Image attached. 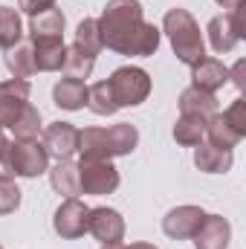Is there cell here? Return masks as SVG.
I'll return each mask as SVG.
<instances>
[{"instance_id": "6da1fadb", "label": "cell", "mask_w": 246, "mask_h": 249, "mask_svg": "<svg viewBox=\"0 0 246 249\" xmlns=\"http://www.w3.org/2000/svg\"><path fill=\"white\" fill-rule=\"evenodd\" d=\"M96 23H99L102 47L119 55L148 58L159 50L162 32L145 20V9L139 0H107Z\"/></svg>"}, {"instance_id": "7a4b0ae2", "label": "cell", "mask_w": 246, "mask_h": 249, "mask_svg": "<svg viewBox=\"0 0 246 249\" xmlns=\"http://www.w3.org/2000/svg\"><path fill=\"white\" fill-rule=\"evenodd\" d=\"M162 32L168 35V44L180 64L194 67L197 61L206 58V41H203L200 23L194 20V15L188 9H183V6L168 9L162 18Z\"/></svg>"}, {"instance_id": "3957f363", "label": "cell", "mask_w": 246, "mask_h": 249, "mask_svg": "<svg viewBox=\"0 0 246 249\" xmlns=\"http://www.w3.org/2000/svg\"><path fill=\"white\" fill-rule=\"evenodd\" d=\"M47 171H50V154L38 139H29V142L15 139L9 145V157H6V168H3L6 177L32 180V177L47 174Z\"/></svg>"}, {"instance_id": "277c9868", "label": "cell", "mask_w": 246, "mask_h": 249, "mask_svg": "<svg viewBox=\"0 0 246 249\" xmlns=\"http://www.w3.org/2000/svg\"><path fill=\"white\" fill-rule=\"evenodd\" d=\"M107 84H110V93H113L119 110L122 107H139L142 102H148L151 87H154L151 75L142 67H133V64H124L119 70H113Z\"/></svg>"}, {"instance_id": "5b68a950", "label": "cell", "mask_w": 246, "mask_h": 249, "mask_svg": "<svg viewBox=\"0 0 246 249\" xmlns=\"http://www.w3.org/2000/svg\"><path fill=\"white\" fill-rule=\"evenodd\" d=\"M119 183H122V174L113 165V160H78L81 194L105 197V194H113L119 188Z\"/></svg>"}, {"instance_id": "8992f818", "label": "cell", "mask_w": 246, "mask_h": 249, "mask_svg": "<svg viewBox=\"0 0 246 249\" xmlns=\"http://www.w3.org/2000/svg\"><path fill=\"white\" fill-rule=\"evenodd\" d=\"M206 35H209V44L217 55H226L232 53L241 38H244V6L235 9V12H226V15H214L206 26Z\"/></svg>"}, {"instance_id": "52a82bcc", "label": "cell", "mask_w": 246, "mask_h": 249, "mask_svg": "<svg viewBox=\"0 0 246 249\" xmlns=\"http://www.w3.org/2000/svg\"><path fill=\"white\" fill-rule=\"evenodd\" d=\"M87 214H90V206L78 197H64V203L55 209L53 214V229L55 235L64 241H75L87 232Z\"/></svg>"}, {"instance_id": "ba28073f", "label": "cell", "mask_w": 246, "mask_h": 249, "mask_svg": "<svg viewBox=\"0 0 246 249\" xmlns=\"http://www.w3.org/2000/svg\"><path fill=\"white\" fill-rule=\"evenodd\" d=\"M29 93H32V87H29V81L26 78H6V81H0V127L6 130H12L15 122L20 119V113H23V107L29 105Z\"/></svg>"}, {"instance_id": "9c48e42d", "label": "cell", "mask_w": 246, "mask_h": 249, "mask_svg": "<svg viewBox=\"0 0 246 249\" xmlns=\"http://www.w3.org/2000/svg\"><path fill=\"white\" fill-rule=\"evenodd\" d=\"M206 209L203 206H174L165 217H162V232L171 238V241H191L200 229V223L206 220Z\"/></svg>"}, {"instance_id": "30bf717a", "label": "cell", "mask_w": 246, "mask_h": 249, "mask_svg": "<svg viewBox=\"0 0 246 249\" xmlns=\"http://www.w3.org/2000/svg\"><path fill=\"white\" fill-rule=\"evenodd\" d=\"M41 145L55 160H72L78 154V127L72 122H50L41 130Z\"/></svg>"}, {"instance_id": "8fae6325", "label": "cell", "mask_w": 246, "mask_h": 249, "mask_svg": "<svg viewBox=\"0 0 246 249\" xmlns=\"http://www.w3.org/2000/svg\"><path fill=\"white\" fill-rule=\"evenodd\" d=\"M87 232L99 244H119L124 241V217L110 206H96L87 214Z\"/></svg>"}, {"instance_id": "7c38bea8", "label": "cell", "mask_w": 246, "mask_h": 249, "mask_svg": "<svg viewBox=\"0 0 246 249\" xmlns=\"http://www.w3.org/2000/svg\"><path fill=\"white\" fill-rule=\"evenodd\" d=\"M191 84L197 90H206V93L217 96V90H223L229 84V67L220 58H209L206 55L203 61H197L191 67Z\"/></svg>"}, {"instance_id": "4fadbf2b", "label": "cell", "mask_w": 246, "mask_h": 249, "mask_svg": "<svg viewBox=\"0 0 246 249\" xmlns=\"http://www.w3.org/2000/svg\"><path fill=\"white\" fill-rule=\"evenodd\" d=\"M191 241H194V249H229L232 226L223 214H206V220L200 223Z\"/></svg>"}, {"instance_id": "5bb4252c", "label": "cell", "mask_w": 246, "mask_h": 249, "mask_svg": "<svg viewBox=\"0 0 246 249\" xmlns=\"http://www.w3.org/2000/svg\"><path fill=\"white\" fill-rule=\"evenodd\" d=\"M67 18L61 9H47L29 18V41H64Z\"/></svg>"}, {"instance_id": "9a60e30c", "label": "cell", "mask_w": 246, "mask_h": 249, "mask_svg": "<svg viewBox=\"0 0 246 249\" xmlns=\"http://www.w3.org/2000/svg\"><path fill=\"white\" fill-rule=\"evenodd\" d=\"M177 105H180V113L200 116V119H209V116H214V113L220 110L217 96H214V93H206V90H197L194 84H188L183 93H180Z\"/></svg>"}, {"instance_id": "2e32d148", "label": "cell", "mask_w": 246, "mask_h": 249, "mask_svg": "<svg viewBox=\"0 0 246 249\" xmlns=\"http://www.w3.org/2000/svg\"><path fill=\"white\" fill-rule=\"evenodd\" d=\"M232 162H235L232 151L217 148V145H211V142H200V145L194 148V165H197L203 174H226V171L232 168Z\"/></svg>"}, {"instance_id": "e0dca14e", "label": "cell", "mask_w": 246, "mask_h": 249, "mask_svg": "<svg viewBox=\"0 0 246 249\" xmlns=\"http://www.w3.org/2000/svg\"><path fill=\"white\" fill-rule=\"evenodd\" d=\"M53 105L61 107V110H70V113L87 107V81L61 78V81L53 87Z\"/></svg>"}, {"instance_id": "ac0fdd59", "label": "cell", "mask_w": 246, "mask_h": 249, "mask_svg": "<svg viewBox=\"0 0 246 249\" xmlns=\"http://www.w3.org/2000/svg\"><path fill=\"white\" fill-rule=\"evenodd\" d=\"M3 64H6V70L12 72V78H32L38 70H35V53H32V44H29V38H23L20 44H15L12 50H6V55H3Z\"/></svg>"}, {"instance_id": "d6986e66", "label": "cell", "mask_w": 246, "mask_h": 249, "mask_svg": "<svg viewBox=\"0 0 246 249\" xmlns=\"http://www.w3.org/2000/svg\"><path fill=\"white\" fill-rule=\"evenodd\" d=\"M35 53V70L38 72H58L64 67L67 44L64 41H29Z\"/></svg>"}, {"instance_id": "ffe728a7", "label": "cell", "mask_w": 246, "mask_h": 249, "mask_svg": "<svg viewBox=\"0 0 246 249\" xmlns=\"http://www.w3.org/2000/svg\"><path fill=\"white\" fill-rule=\"evenodd\" d=\"M50 186L64 197H78L81 186H78V162L72 160H55V165L50 168Z\"/></svg>"}, {"instance_id": "44dd1931", "label": "cell", "mask_w": 246, "mask_h": 249, "mask_svg": "<svg viewBox=\"0 0 246 249\" xmlns=\"http://www.w3.org/2000/svg\"><path fill=\"white\" fill-rule=\"evenodd\" d=\"M105 130H107L110 157H127V154H133V151H136V145H139V130H136V124L119 122V124L105 127Z\"/></svg>"}, {"instance_id": "7402d4cb", "label": "cell", "mask_w": 246, "mask_h": 249, "mask_svg": "<svg viewBox=\"0 0 246 249\" xmlns=\"http://www.w3.org/2000/svg\"><path fill=\"white\" fill-rule=\"evenodd\" d=\"M203 139H206V119L180 113V119L174 122V142L183 148H197Z\"/></svg>"}, {"instance_id": "603a6c76", "label": "cell", "mask_w": 246, "mask_h": 249, "mask_svg": "<svg viewBox=\"0 0 246 249\" xmlns=\"http://www.w3.org/2000/svg\"><path fill=\"white\" fill-rule=\"evenodd\" d=\"M206 139H209L211 145H217V148H226V151H232L235 145L244 142V136H241L235 127L226 124V119L220 116V110H217L214 116L206 119Z\"/></svg>"}, {"instance_id": "cb8c5ba5", "label": "cell", "mask_w": 246, "mask_h": 249, "mask_svg": "<svg viewBox=\"0 0 246 249\" xmlns=\"http://www.w3.org/2000/svg\"><path fill=\"white\" fill-rule=\"evenodd\" d=\"M96 67V55L84 53L81 47H67V55H64V78H78V81H87L90 72Z\"/></svg>"}, {"instance_id": "d4e9b609", "label": "cell", "mask_w": 246, "mask_h": 249, "mask_svg": "<svg viewBox=\"0 0 246 249\" xmlns=\"http://www.w3.org/2000/svg\"><path fill=\"white\" fill-rule=\"evenodd\" d=\"M20 41H23V20H20L18 9L0 6V50L6 53Z\"/></svg>"}, {"instance_id": "484cf974", "label": "cell", "mask_w": 246, "mask_h": 249, "mask_svg": "<svg viewBox=\"0 0 246 249\" xmlns=\"http://www.w3.org/2000/svg\"><path fill=\"white\" fill-rule=\"evenodd\" d=\"M87 110L96 113V116H113L119 110V105H116L107 81H96V84L87 87Z\"/></svg>"}, {"instance_id": "4316f807", "label": "cell", "mask_w": 246, "mask_h": 249, "mask_svg": "<svg viewBox=\"0 0 246 249\" xmlns=\"http://www.w3.org/2000/svg\"><path fill=\"white\" fill-rule=\"evenodd\" d=\"M41 130H44V122H41V110H38V107L29 102V105L23 107L20 119L15 122L12 133H15V139H20V142H29V139H38V136H41Z\"/></svg>"}, {"instance_id": "83f0119b", "label": "cell", "mask_w": 246, "mask_h": 249, "mask_svg": "<svg viewBox=\"0 0 246 249\" xmlns=\"http://www.w3.org/2000/svg\"><path fill=\"white\" fill-rule=\"evenodd\" d=\"M75 47H81L84 53L90 55H99L105 47H102V35H99V23L96 18H84L78 26H75Z\"/></svg>"}, {"instance_id": "f1b7e54d", "label": "cell", "mask_w": 246, "mask_h": 249, "mask_svg": "<svg viewBox=\"0 0 246 249\" xmlns=\"http://www.w3.org/2000/svg\"><path fill=\"white\" fill-rule=\"evenodd\" d=\"M20 200H23V194H20L18 183H15V177L0 174V217L18 212L20 209Z\"/></svg>"}, {"instance_id": "f546056e", "label": "cell", "mask_w": 246, "mask_h": 249, "mask_svg": "<svg viewBox=\"0 0 246 249\" xmlns=\"http://www.w3.org/2000/svg\"><path fill=\"white\" fill-rule=\"evenodd\" d=\"M18 9H20L23 15L35 18V15H41V12H47V9H55V0H18Z\"/></svg>"}, {"instance_id": "4dcf8cb0", "label": "cell", "mask_w": 246, "mask_h": 249, "mask_svg": "<svg viewBox=\"0 0 246 249\" xmlns=\"http://www.w3.org/2000/svg\"><path fill=\"white\" fill-rule=\"evenodd\" d=\"M229 81L238 87V93H244V90H246V61H244V58L229 70Z\"/></svg>"}, {"instance_id": "1f68e13d", "label": "cell", "mask_w": 246, "mask_h": 249, "mask_svg": "<svg viewBox=\"0 0 246 249\" xmlns=\"http://www.w3.org/2000/svg\"><path fill=\"white\" fill-rule=\"evenodd\" d=\"M9 145H12V139L3 133V127H0V174H3V168H6V157H9Z\"/></svg>"}, {"instance_id": "d6a6232c", "label": "cell", "mask_w": 246, "mask_h": 249, "mask_svg": "<svg viewBox=\"0 0 246 249\" xmlns=\"http://www.w3.org/2000/svg\"><path fill=\"white\" fill-rule=\"evenodd\" d=\"M217 6H223V9H229V12H235V9H241L244 6V0H214Z\"/></svg>"}, {"instance_id": "836d02e7", "label": "cell", "mask_w": 246, "mask_h": 249, "mask_svg": "<svg viewBox=\"0 0 246 249\" xmlns=\"http://www.w3.org/2000/svg\"><path fill=\"white\" fill-rule=\"evenodd\" d=\"M127 249H159V247H154V244H148V241H136V244H130Z\"/></svg>"}, {"instance_id": "e575fe53", "label": "cell", "mask_w": 246, "mask_h": 249, "mask_svg": "<svg viewBox=\"0 0 246 249\" xmlns=\"http://www.w3.org/2000/svg\"><path fill=\"white\" fill-rule=\"evenodd\" d=\"M102 249H127V247L119 241V244H102Z\"/></svg>"}, {"instance_id": "d590c367", "label": "cell", "mask_w": 246, "mask_h": 249, "mask_svg": "<svg viewBox=\"0 0 246 249\" xmlns=\"http://www.w3.org/2000/svg\"><path fill=\"white\" fill-rule=\"evenodd\" d=\"M0 249H3V247H0Z\"/></svg>"}]
</instances>
